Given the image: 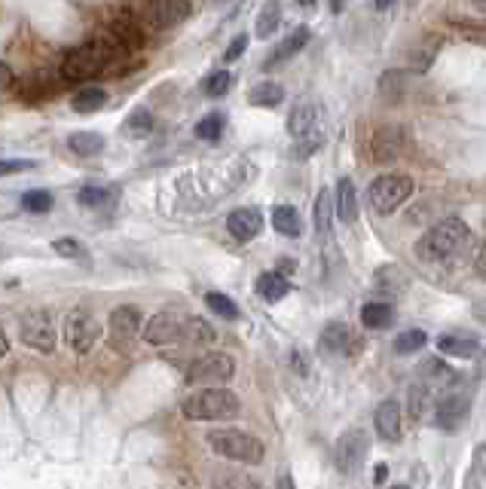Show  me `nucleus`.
I'll use <instances>...</instances> for the list:
<instances>
[{
  "label": "nucleus",
  "instance_id": "obj_48",
  "mask_svg": "<svg viewBox=\"0 0 486 489\" xmlns=\"http://www.w3.org/2000/svg\"><path fill=\"white\" fill-rule=\"evenodd\" d=\"M474 267H477V273H483L486 276V242H483V248L477 251V260H474Z\"/></svg>",
  "mask_w": 486,
  "mask_h": 489
},
{
  "label": "nucleus",
  "instance_id": "obj_34",
  "mask_svg": "<svg viewBox=\"0 0 486 489\" xmlns=\"http://www.w3.org/2000/svg\"><path fill=\"white\" fill-rule=\"evenodd\" d=\"M374 159H395L398 153H400V131L398 129H380L376 131V138H374Z\"/></svg>",
  "mask_w": 486,
  "mask_h": 489
},
{
  "label": "nucleus",
  "instance_id": "obj_46",
  "mask_svg": "<svg viewBox=\"0 0 486 489\" xmlns=\"http://www.w3.org/2000/svg\"><path fill=\"white\" fill-rule=\"evenodd\" d=\"M245 50H248V34H238L233 43L227 46V52H223V59L227 61H236L245 56Z\"/></svg>",
  "mask_w": 486,
  "mask_h": 489
},
{
  "label": "nucleus",
  "instance_id": "obj_2",
  "mask_svg": "<svg viewBox=\"0 0 486 489\" xmlns=\"http://www.w3.org/2000/svg\"><path fill=\"white\" fill-rule=\"evenodd\" d=\"M238 394L220 385H199V392H193L184 398L181 413L193 419V422H212V419H230L238 413Z\"/></svg>",
  "mask_w": 486,
  "mask_h": 489
},
{
  "label": "nucleus",
  "instance_id": "obj_54",
  "mask_svg": "<svg viewBox=\"0 0 486 489\" xmlns=\"http://www.w3.org/2000/svg\"><path fill=\"white\" fill-rule=\"evenodd\" d=\"M297 4H300V6H306V10H310V6L315 4V0H297Z\"/></svg>",
  "mask_w": 486,
  "mask_h": 489
},
{
  "label": "nucleus",
  "instance_id": "obj_42",
  "mask_svg": "<svg viewBox=\"0 0 486 489\" xmlns=\"http://www.w3.org/2000/svg\"><path fill=\"white\" fill-rule=\"evenodd\" d=\"M52 248H56V254H61V258H71V260H86V248H83L80 239H71V236H65V239H56L52 242Z\"/></svg>",
  "mask_w": 486,
  "mask_h": 489
},
{
  "label": "nucleus",
  "instance_id": "obj_32",
  "mask_svg": "<svg viewBox=\"0 0 486 489\" xmlns=\"http://www.w3.org/2000/svg\"><path fill=\"white\" fill-rule=\"evenodd\" d=\"M248 101L254 107H279L284 101V86L275 80H260L257 86L248 92Z\"/></svg>",
  "mask_w": 486,
  "mask_h": 489
},
{
  "label": "nucleus",
  "instance_id": "obj_16",
  "mask_svg": "<svg viewBox=\"0 0 486 489\" xmlns=\"http://www.w3.org/2000/svg\"><path fill=\"white\" fill-rule=\"evenodd\" d=\"M319 122H321V107L315 104V101H300V104L288 116V131H291V138H294V141H297V138L321 135Z\"/></svg>",
  "mask_w": 486,
  "mask_h": 489
},
{
  "label": "nucleus",
  "instance_id": "obj_26",
  "mask_svg": "<svg viewBox=\"0 0 486 489\" xmlns=\"http://www.w3.org/2000/svg\"><path fill=\"white\" fill-rule=\"evenodd\" d=\"M273 227L279 236H288V239H297L303 232V221H300L297 208L294 205H275L273 208Z\"/></svg>",
  "mask_w": 486,
  "mask_h": 489
},
{
  "label": "nucleus",
  "instance_id": "obj_51",
  "mask_svg": "<svg viewBox=\"0 0 486 489\" xmlns=\"http://www.w3.org/2000/svg\"><path fill=\"white\" fill-rule=\"evenodd\" d=\"M374 4H376V10H389V6L395 4V0H374Z\"/></svg>",
  "mask_w": 486,
  "mask_h": 489
},
{
  "label": "nucleus",
  "instance_id": "obj_40",
  "mask_svg": "<svg viewBox=\"0 0 486 489\" xmlns=\"http://www.w3.org/2000/svg\"><path fill=\"white\" fill-rule=\"evenodd\" d=\"M205 306L212 309L214 315H220V318H238V306L227 297V294H220V291H208L205 294Z\"/></svg>",
  "mask_w": 486,
  "mask_h": 489
},
{
  "label": "nucleus",
  "instance_id": "obj_23",
  "mask_svg": "<svg viewBox=\"0 0 486 489\" xmlns=\"http://www.w3.org/2000/svg\"><path fill=\"white\" fill-rule=\"evenodd\" d=\"M392 321H395V306H389V303L374 300L361 306V324H364L367 331H382L389 328Z\"/></svg>",
  "mask_w": 486,
  "mask_h": 489
},
{
  "label": "nucleus",
  "instance_id": "obj_28",
  "mask_svg": "<svg viewBox=\"0 0 486 489\" xmlns=\"http://www.w3.org/2000/svg\"><path fill=\"white\" fill-rule=\"evenodd\" d=\"M422 383L437 392V389H446V385L456 383V374H453L450 364H444L441 358H431L422 364Z\"/></svg>",
  "mask_w": 486,
  "mask_h": 489
},
{
  "label": "nucleus",
  "instance_id": "obj_24",
  "mask_svg": "<svg viewBox=\"0 0 486 489\" xmlns=\"http://www.w3.org/2000/svg\"><path fill=\"white\" fill-rule=\"evenodd\" d=\"M150 131H153V113L148 107H135V111L122 120V135H126L129 141H144V138H150Z\"/></svg>",
  "mask_w": 486,
  "mask_h": 489
},
{
  "label": "nucleus",
  "instance_id": "obj_11",
  "mask_svg": "<svg viewBox=\"0 0 486 489\" xmlns=\"http://www.w3.org/2000/svg\"><path fill=\"white\" fill-rule=\"evenodd\" d=\"M193 13L190 0H148V10H144V25L166 31L175 28L181 22H187Z\"/></svg>",
  "mask_w": 486,
  "mask_h": 489
},
{
  "label": "nucleus",
  "instance_id": "obj_53",
  "mask_svg": "<svg viewBox=\"0 0 486 489\" xmlns=\"http://www.w3.org/2000/svg\"><path fill=\"white\" fill-rule=\"evenodd\" d=\"M481 374L486 376V349H483V352H481Z\"/></svg>",
  "mask_w": 486,
  "mask_h": 489
},
{
  "label": "nucleus",
  "instance_id": "obj_25",
  "mask_svg": "<svg viewBox=\"0 0 486 489\" xmlns=\"http://www.w3.org/2000/svg\"><path fill=\"white\" fill-rule=\"evenodd\" d=\"M107 104V92L102 86H83V89H76L74 92V98H71V107L76 113H98L102 107Z\"/></svg>",
  "mask_w": 486,
  "mask_h": 489
},
{
  "label": "nucleus",
  "instance_id": "obj_4",
  "mask_svg": "<svg viewBox=\"0 0 486 489\" xmlns=\"http://www.w3.org/2000/svg\"><path fill=\"white\" fill-rule=\"evenodd\" d=\"M113 59V52L98 41V43H83L71 50L61 61V80L65 83H80V80H89V77L102 74L107 68V61Z\"/></svg>",
  "mask_w": 486,
  "mask_h": 489
},
{
  "label": "nucleus",
  "instance_id": "obj_31",
  "mask_svg": "<svg viewBox=\"0 0 486 489\" xmlns=\"http://www.w3.org/2000/svg\"><path fill=\"white\" fill-rule=\"evenodd\" d=\"M257 294L266 303H279L291 294V282L282 273H264L257 278Z\"/></svg>",
  "mask_w": 486,
  "mask_h": 489
},
{
  "label": "nucleus",
  "instance_id": "obj_10",
  "mask_svg": "<svg viewBox=\"0 0 486 489\" xmlns=\"http://www.w3.org/2000/svg\"><path fill=\"white\" fill-rule=\"evenodd\" d=\"M98 337H102V324H98L89 312H80V309H76V312L65 318V340L74 352H80V355L92 352L98 343Z\"/></svg>",
  "mask_w": 486,
  "mask_h": 489
},
{
  "label": "nucleus",
  "instance_id": "obj_41",
  "mask_svg": "<svg viewBox=\"0 0 486 489\" xmlns=\"http://www.w3.org/2000/svg\"><path fill=\"white\" fill-rule=\"evenodd\" d=\"M230 86H233V74H230V71H212V74L205 77V83H202V89H205L212 98L227 95Z\"/></svg>",
  "mask_w": 486,
  "mask_h": 489
},
{
  "label": "nucleus",
  "instance_id": "obj_49",
  "mask_svg": "<svg viewBox=\"0 0 486 489\" xmlns=\"http://www.w3.org/2000/svg\"><path fill=\"white\" fill-rule=\"evenodd\" d=\"M385 477H389V465L380 462L376 465V484H385Z\"/></svg>",
  "mask_w": 486,
  "mask_h": 489
},
{
  "label": "nucleus",
  "instance_id": "obj_43",
  "mask_svg": "<svg viewBox=\"0 0 486 489\" xmlns=\"http://www.w3.org/2000/svg\"><path fill=\"white\" fill-rule=\"evenodd\" d=\"M400 89H404V74H398V71L382 74V80H380V92H382V95L400 98Z\"/></svg>",
  "mask_w": 486,
  "mask_h": 489
},
{
  "label": "nucleus",
  "instance_id": "obj_5",
  "mask_svg": "<svg viewBox=\"0 0 486 489\" xmlns=\"http://www.w3.org/2000/svg\"><path fill=\"white\" fill-rule=\"evenodd\" d=\"M413 196L410 175H380L367 190V202L376 214H392Z\"/></svg>",
  "mask_w": 486,
  "mask_h": 489
},
{
  "label": "nucleus",
  "instance_id": "obj_27",
  "mask_svg": "<svg viewBox=\"0 0 486 489\" xmlns=\"http://www.w3.org/2000/svg\"><path fill=\"white\" fill-rule=\"evenodd\" d=\"M68 150L76 157H98L104 150V135L102 131H74L68 138Z\"/></svg>",
  "mask_w": 486,
  "mask_h": 489
},
{
  "label": "nucleus",
  "instance_id": "obj_52",
  "mask_svg": "<svg viewBox=\"0 0 486 489\" xmlns=\"http://www.w3.org/2000/svg\"><path fill=\"white\" fill-rule=\"evenodd\" d=\"M330 10H334V13L343 10V0H330Z\"/></svg>",
  "mask_w": 486,
  "mask_h": 489
},
{
  "label": "nucleus",
  "instance_id": "obj_15",
  "mask_svg": "<svg viewBox=\"0 0 486 489\" xmlns=\"http://www.w3.org/2000/svg\"><path fill=\"white\" fill-rule=\"evenodd\" d=\"M355 346L352 331L343 321H330L328 328L319 333V352L324 358H339V355H349Z\"/></svg>",
  "mask_w": 486,
  "mask_h": 489
},
{
  "label": "nucleus",
  "instance_id": "obj_44",
  "mask_svg": "<svg viewBox=\"0 0 486 489\" xmlns=\"http://www.w3.org/2000/svg\"><path fill=\"white\" fill-rule=\"evenodd\" d=\"M321 141H324L321 135L297 138V147H294V153H291V157H294V159H306V157H312V153H315V150H319V147H321Z\"/></svg>",
  "mask_w": 486,
  "mask_h": 489
},
{
  "label": "nucleus",
  "instance_id": "obj_45",
  "mask_svg": "<svg viewBox=\"0 0 486 489\" xmlns=\"http://www.w3.org/2000/svg\"><path fill=\"white\" fill-rule=\"evenodd\" d=\"M28 168H34L31 159H0V177L15 175V172H28Z\"/></svg>",
  "mask_w": 486,
  "mask_h": 489
},
{
  "label": "nucleus",
  "instance_id": "obj_36",
  "mask_svg": "<svg viewBox=\"0 0 486 489\" xmlns=\"http://www.w3.org/2000/svg\"><path fill=\"white\" fill-rule=\"evenodd\" d=\"M431 407H435V389L426 383L413 385L410 389V413L416 419H426V416H431Z\"/></svg>",
  "mask_w": 486,
  "mask_h": 489
},
{
  "label": "nucleus",
  "instance_id": "obj_35",
  "mask_svg": "<svg viewBox=\"0 0 486 489\" xmlns=\"http://www.w3.org/2000/svg\"><path fill=\"white\" fill-rule=\"evenodd\" d=\"M441 52V37H426V43L416 46L413 56H410V68L416 74H426L431 68V61H435V56Z\"/></svg>",
  "mask_w": 486,
  "mask_h": 489
},
{
  "label": "nucleus",
  "instance_id": "obj_12",
  "mask_svg": "<svg viewBox=\"0 0 486 489\" xmlns=\"http://www.w3.org/2000/svg\"><path fill=\"white\" fill-rule=\"evenodd\" d=\"M181 328H184V318L175 315V312H159L153 315L144 328V340L150 346H172V343H181Z\"/></svg>",
  "mask_w": 486,
  "mask_h": 489
},
{
  "label": "nucleus",
  "instance_id": "obj_21",
  "mask_svg": "<svg viewBox=\"0 0 486 489\" xmlns=\"http://www.w3.org/2000/svg\"><path fill=\"white\" fill-rule=\"evenodd\" d=\"M218 340V331L212 328V321L199 315L184 318V328H181V343L184 346H212Z\"/></svg>",
  "mask_w": 486,
  "mask_h": 489
},
{
  "label": "nucleus",
  "instance_id": "obj_33",
  "mask_svg": "<svg viewBox=\"0 0 486 489\" xmlns=\"http://www.w3.org/2000/svg\"><path fill=\"white\" fill-rule=\"evenodd\" d=\"M76 199H80L83 208H95V212H102V208H113V205H117V190L95 187V184H89V187H83L80 193H76Z\"/></svg>",
  "mask_w": 486,
  "mask_h": 489
},
{
  "label": "nucleus",
  "instance_id": "obj_56",
  "mask_svg": "<svg viewBox=\"0 0 486 489\" xmlns=\"http://www.w3.org/2000/svg\"><path fill=\"white\" fill-rule=\"evenodd\" d=\"M220 4H223V0H220Z\"/></svg>",
  "mask_w": 486,
  "mask_h": 489
},
{
  "label": "nucleus",
  "instance_id": "obj_6",
  "mask_svg": "<svg viewBox=\"0 0 486 489\" xmlns=\"http://www.w3.org/2000/svg\"><path fill=\"white\" fill-rule=\"evenodd\" d=\"M370 453V438L364 429H346L343 434L337 438V447H334V462L339 468V475L352 477L361 471Z\"/></svg>",
  "mask_w": 486,
  "mask_h": 489
},
{
  "label": "nucleus",
  "instance_id": "obj_14",
  "mask_svg": "<svg viewBox=\"0 0 486 489\" xmlns=\"http://www.w3.org/2000/svg\"><path fill=\"white\" fill-rule=\"evenodd\" d=\"M107 34H111L126 52L141 50V43H144V34H141V28H138V19L129 10H117V13L111 15Z\"/></svg>",
  "mask_w": 486,
  "mask_h": 489
},
{
  "label": "nucleus",
  "instance_id": "obj_38",
  "mask_svg": "<svg viewBox=\"0 0 486 489\" xmlns=\"http://www.w3.org/2000/svg\"><path fill=\"white\" fill-rule=\"evenodd\" d=\"M426 343H428L426 331L410 328V331H404V333H398V337H395V352L398 355H416Z\"/></svg>",
  "mask_w": 486,
  "mask_h": 489
},
{
  "label": "nucleus",
  "instance_id": "obj_55",
  "mask_svg": "<svg viewBox=\"0 0 486 489\" xmlns=\"http://www.w3.org/2000/svg\"><path fill=\"white\" fill-rule=\"evenodd\" d=\"M481 10H483V13H486V0H481Z\"/></svg>",
  "mask_w": 486,
  "mask_h": 489
},
{
  "label": "nucleus",
  "instance_id": "obj_1",
  "mask_svg": "<svg viewBox=\"0 0 486 489\" xmlns=\"http://www.w3.org/2000/svg\"><path fill=\"white\" fill-rule=\"evenodd\" d=\"M468 245H472V230H468V223L459 221V217H446V221L435 223V227L419 239L416 254L426 263H450L456 260Z\"/></svg>",
  "mask_w": 486,
  "mask_h": 489
},
{
  "label": "nucleus",
  "instance_id": "obj_13",
  "mask_svg": "<svg viewBox=\"0 0 486 489\" xmlns=\"http://www.w3.org/2000/svg\"><path fill=\"white\" fill-rule=\"evenodd\" d=\"M141 321L144 315L138 306H117L111 312V343L129 346L138 337V331H141Z\"/></svg>",
  "mask_w": 486,
  "mask_h": 489
},
{
  "label": "nucleus",
  "instance_id": "obj_39",
  "mask_svg": "<svg viewBox=\"0 0 486 489\" xmlns=\"http://www.w3.org/2000/svg\"><path fill=\"white\" fill-rule=\"evenodd\" d=\"M52 205H56V199H52L50 190H28L25 196H22V208L31 214H46L52 212Z\"/></svg>",
  "mask_w": 486,
  "mask_h": 489
},
{
  "label": "nucleus",
  "instance_id": "obj_30",
  "mask_svg": "<svg viewBox=\"0 0 486 489\" xmlns=\"http://www.w3.org/2000/svg\"><path fill=\"white\" fill-rule=\"evenodd\" d=\"M279 22H282V0H266V4L260 6V13H257L254 31H257L260 41H266V37H273V34H275Z\"/></svg>",
  "mask_w": 486,
  "mask_h": 489
},
{
  "label": "nucleus",
  "instance_id": "obj_20",
  "mask_svg": "<svg viewBox=\"0 0 486 489\" xmlns=\"http://www.w3.org/2000/svg\"><path fill=\"white\" fill-rule=\"evenodd\" d=\"M334 212L343 223L358 221V193H355V184L349 177H339L337 193H334Z\"/></svg>",
  "mask_w": 486,
  "mask_h": 489
},
{
  "label": "nucleus",
  "instance_id": "obj_29",
  "mask_svg": "<svg viewBox=\"0 0 486 489\" xmlns=\"http://www.w3.org/2000/svg\"><path fill=\"white\" fill-rule=\"evenodd\" d=\"M312 221H315V232L321 239L330 236V221H334V193L330 190H319V199H315L312 208Z\"/></svg>",
  "mask_w": 486,
  "mask_h": 489
},
{
  "label": "nucleus",
  "instance_id": "obj_37",
  "mask_svg": "<svg viewBox=\"0 0 486 489\" xmlns=\"http://www.w3.org/2000/svg\"><path fill=\"white\" fill-rule=\"evenodd\" d=\"M223 126H227V116L223 113H208L199 120V126H196V138H202V141H220V135H223Z\"/></svg>",
  "mask_w": 486,
  "mask_h": 489
},
{
  "label": "nucleus",
  "instance_id": "obj_19",
  "mask_svg": "<svg viewBox=\"0 0 486 489\" xmlns=\"http://www.w3.org/2000/svg\"><path fill=\"white\" fill-rule=\"evenodd\" d=\"M306 43H310V28H303V25L294 28L279 46H275V52L266 59L264 68H266V71H273V68H279V65H284V61H291L300 50H303Z\"/></svg>",
  "mask_w": 486,
  "mask_h": 489
},
{
  "label": "nucleus",
  "instance_id": "obj_3",
  "mask_svg": "<svg viewBox=\"0 0 486 489\" xmlns=\"http://www.w3.org/2000/svg\"><path fill=\"white\" fill-rule=\"evenodd\" d=\"M208 447L218 456L230 462H242V465H257L264 459V444H260L254 434L238 431V429H218L208 434Z\"/></svg>",
  "mask_w": 486,
  "mask_h": 489
},
{
  "label": "nucleus",
  "instance_id": "obj_8",
  "mask_svg": "<svg viewBox=\"0 0 486 489\" xmlns=\"http://www.w3.org/2000/svg\"><path fill=\"white\" fill-rule=\"evenodd\" d=\"M19 337L28 349L50 355L56 349V324H52L50 312H28L19 324Z\"/></svg>",
  "mask_w": 486,
  "mask_h": 489
},
{
  "label": "nucleus",
  "instance_id": "obj_22",
  "mask_svg": "<svg viewBox=\"0 0 486 489\" xmlns=\"http://www.w3.org/2000/svg\"><path fill=\"white\" fill-rule=\"evenodd\" d=\"M437 349L453 358H474L481 352V343L472 333H444V337H437Z\"/></svg>",
  "mask_w": 486,
  "mask_h": 489
},
{
  "label": "nucleus",
  "instance_id": "obj_18",
  "mask_svg": "<svg viewBox=\"0 0 486 489\" xmlns=\"http://www.w3.org/2000/svg\"><path fill=\"white\" fill-rule=\"evenodd\" d=\"M374 425H376V434L382 440H400V431H404V413H400V403L398 401H382L374 413Z\"/></svg>",
  "mask_w": 486,
  "mask_h": 489
},
{
  "label": "nucleus",
  "instance_id": "obj_50",
  "mask_svg": "<svg viewBox=\"0 0 486 489\" xmlns=\"http://www.w3.org/2000/svg\"><path fill=\"white\" fill-rule=\"evenodd\" d=\"M10 352V340H6V333H4V328H0V358Z\"/></svg>",
  "mask_w": 486,
  "mask_h": 489
},
{
  "label": "nucleus",
  "instance_id": "obj_47",
  "mask_svg": "<svg viewBox=\"0 0 486 489\" xmlns=\"http://www.w3.org/2000/svg\"><path fill=\"white\" fill-rule=\"evenodd\" d=\"M10 83H13V71L4 65V61H0V89H6Z\"/></svg>",
  "mask_w": 486,
  "mask_h": 489
},
{
  "label": "nucleus",
  "instance_id": "obj_7",
  "mask_svg": "<svg viewBox=\"0 0 486 489\" xmlns=\"http://www.w3.org/2000/svg\"><path fill=\"white\" fill-rule=\"evenodd\" d=\"M236 376V361L227 352H208L193 361L187 383L190 385H227Z\"/></svg>",
  "mask_w": 486,
  "mask_h": 489
},
{
  "label": "nucleus",
  "instance_id": "obj_17",
  "mask_svg": "<svg viewBox=\"0 0 486 489\" xmlns=\"http://www.w3.org/2000/svg\"><path fill=\"white\" fill-rule=\"evenodd\" d=\"M227 230L236 242H251V239H257L260 230H264V214H260V208H236V212L227 217Z\"/></svg>",
  "mask_w": 486,
  "mask_h": 489
},
{
  "label": "nucleus",
  "instance_id": "obj_9",
  "mask_svg": "<svg viewBox=\"0 0 486 489\" xmlns=\"http://www.w3.org/2000/svg\"><path fill=\"white\" fill-rule=\"evenodd\" d=\"M468 413H472V398H468L465 392H446L444 398H437L435 407H431V416H435L437 429L450 434L465 425Z\"/></svg>",
  "mask_w": 486,
  "mask_h": 489
}]
</instances>
